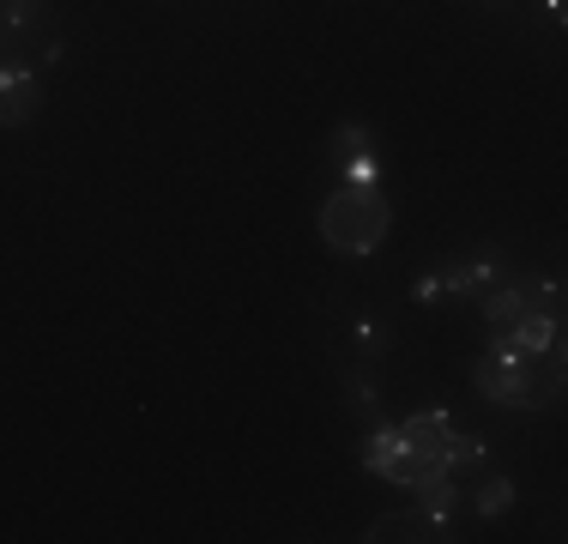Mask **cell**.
Listing matches in <instances>:
<instances>
[{
    "label": "cell",
    "instance_id": "1",
    "mask_svg": "<svg viewBox=\"0 0 568 544\" xmlns=\"http://www.w3.org/2000/svg\"><path fill=\"white\" fill-rule=\"evenodd\" d=\"M394 230V200L382 188H357V182H339L327 200H321V242L345 261H363L375 254Z\"/></svg>",
    "mask_w": 568,
    "mask_h": 544
},
{
    "label": "cell",
    "instance_id": "2",
    "mask_svg": "<svg viewBox=\"0 0 568 544\" xmlns=\"http://www.w3.org/2000/svg\"><path fill=\"white\" fill-rule=\"evenodd\" d=\"M471 381H478L484 400L508 405V412H538V405H557V393H562V375L538 370V363L514 357V351H496V345L471 363Z\"/></svg>",
    "mask_w": 568,
    "mask_h": 544
},
{
    "label": "cell",
    "instance_id": "3",
    "mask_svg": "<svg viewBox=\"0 0 568 544\" xmlns=\"http://www.w3.org/2000/svg\"><path fill=\"white\" fill-rule=\"evenodd\" d=\"M333 163H339V182L382 188V152H375L369 121H339L333 128Z\"/></svg>",
    "mask_w": 568,
    "mask_h": 544
},
{
    "label": "cell",
    "instance_id": "4",
    "mask_svg": "<svg viewBox=\"0 0 568 544\" xmlns=\"http://www.w3.org/2000/svg\"><path fill=\"white\" fill-rule=\"evenodd\" d=\"M43 109V79L24 61H0V128H24Z\"/></svg>",
    "mask_w": 568,
    "mask_h": 544
},
{
    "label": "cell",
    "instance_id": "5",
    "mask_svg": "<svg viewBox=\"0 0 568 544\" xmlns=\"http://www.w3.org/2000/svg\"><path fill=\"white\" fill-rule=\"evenodd\" d=\"M503 272H508V254L503 249H484V254H466V261H454L448 272H442V291L459 296V303H478Z\"/></svg>",
    "mask_w": 568,
    "mask_h": 544
},
{
    "label": "cell",
    "instance_id": "6",
    "mask_svg": "<svg viewBox=\"0 0 568 544\" xmlns=\"http://www.w3.org/2000/svg\"><path fill=\"white\" fill-rule=\"evenodd\" d=\"M363 538H375V544H405V538H454L442 521H429L424 508H399V514H382V521L369 526Z\"/></svg>",
    "mask_w": 568,
    "mask_h": 544
},
{
    "label": "cell",
    "instance_id": "7",
    "mask_svg": "<svg viewBox=\"0 0 568 544\" xmlns=\"http://www.w3.org/2000/svg\"><path fill=\"white\" fill-rule=\"evenodd\" d=\"M448 430H454V412H448V405H424V412H412V417L399 424V442L417 447V454H442Z\"/></svg>",
    "mask_w": 568,
    "mask_h": 544
},
{
    "label": "cell",
    "instance_id": "8",
    "mask_svg": "<svg viewBox=\"0 0 568 544\" xmlns=\"http://www.w3.org/2000/svg\"><path fill=\"white\" fill-rule=\"evenodd\" d=\"M442 460H448V472L459 478V472L466 466H484V460H490V442H484V435H471V430H448V442H442Z\"/></svg>",
    "mask_w": 568,
    "mask_h": 544
},
{
    "label": "cell",
    "instance_id": "9",
    "mask_svg": "<svg viewBox=\"0 0 568 544\" xmlns=\"http://www.w3.org/2000/svg\"><path fill=\"white\" fill-rule=\"evenodd\" d=\"M351 339H357L363 363H382L387 351H394V326H387L382 315H351Z\"/></svg>",
    "mask_w": 568,
    "mask_h": 544
},
{
    "label": "cell",
    "instance_id": "10",
    "mask_svg": "<svg viewBox=\"0 0 568 544\" xmlns=\"http://www.w3.org/2000/svg\"><path fill=\"white\" fill-rule=\"evenodd\" d=\"M417 508H424L429 521L454 526V508H459V484H454V478H436V484H424V490H417Z\"/></svg>",
    "mask_w": 568,
    "mask_h": 544
},
{
    "label": "cell",
    "instance_id": "11",
    "mask_svg": "<svg viewBox=\"0 0 568 544\" xmlns=\"http://www.w3.org/2000/svg\"><path fill=\"white\" fill-rule=\"evenodd\" d=\"M399 447H405V442H399V424H375V435L363 442V466H369L375 478H382V466L399 454Z\"/></svg>",
    "mask_w": 568,
    "mask_h": 544
},
{
    "label": "cell",
    "instance_id": "12",
    "mask_svg": "<svg viewBox=\"0 0 568 544\" xmlns=\"http://www.w3.org/2000/svg\"><path fill=\"white\" fill-rule=\"evenodd\" d=\"M43 12H49V0H0V24L7 31H31Z\"/></svg>",
    "mask_w": 568,
    "mask_h": 544
},
{
    "label": "cell",
    "instance_id": "13",
    "mask_svg": "<svg viewBox=\"0 0 568 544\" xmlns=\"http://www.w3.org/2000/svg\"><path fill=\"white\" fill-rule=\"evenodd\" d=\"M514 508V478H490L478 490V514L484 521H496V514H508Z\"/></svg>",
    "mask_w": 568,
    "mask_h": 544
},
{
    "label": "cell",
    "instance_id": "14",
    "mask_svg": "<svg viewBox=\"0 0 568 544\" xmlns=\"http://www.w3.org/2000/svg\"><path fill=\"white\" fill-rule=\"evenodd\" d=\"M345 400L357 405V412H375V375H369V363H357V370L345 375Z\"/></svg>",
    "mask_w": 568,
    "mask_h": 544
},
{
    "label": "cell",
    "instance_id": "15",
    "mask_svg": "<svg viewBox=\"0 0 568 544\" xmlns=\"http://www.w3.org/2000/svg\"><path fill=\"white\" fill-rule=\"evenodd\" d=\"M442 296H448L442 291V272H424V279L412 284V303H442Z\"/></svg>",
    "mask_w": 568,
    "mask_h": 544
},
{
    "label": "cell",
    "instance_id": "16",
    "mask_svg": "<svg viewBox=\"0 0 568 544\" xmlns=\"http://www.w3.org/2000/svg\"><path fill=\"white\" fill-rule=\"evenodd\" d=\"M545 12H550V19L562 24V19H568V0H545Z\"/></svg>",
    "mask_w": 568,
    "mask_h": 544
}]
</instances>
